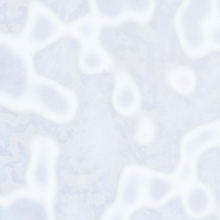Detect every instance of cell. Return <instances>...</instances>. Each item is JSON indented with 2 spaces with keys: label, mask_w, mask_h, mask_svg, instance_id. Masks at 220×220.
<instances>
[{
  "label": "cell",
  "mask_w": 220,
  "mask_h": 220,
  "mask_svg": "<svg viewBox=\"0 0 220 220\" xmlns=\"http://www.w3.org/2000/svg\"><path fill=\"white\" fill-rule=\"evenodd\" d=\"M31 1H0V32L17 36L22 32L26 25Z\"/></svg>",
  "instance_id": "3957f363"
},
{
  "label": "cell",
  "mask_w": 220,
  "mask_h": 220,
  "mask_svg": "<svg viewBox=\"0 0 220 220\" xmlns=\"http://www.w3.org/2000/svg\"><path fill=\"white\" fill-rule=\"evenodd\" d=\"M1 91L18 98L28 90L26 67L22 58L6 44H0Z\"/></svg>",
  "instance_id": "7a4b0ae2"
},
{
  "label": "cell",
  "mask_w": 220,
  "mask_h": 220,
  "mask_svg": "<svg viewBox=\"0 0 220 220\" xmlns=\"http://www.w3.org/2000/svg\"><path fill=\"white\" fill-rule=\"evenodd\" d=\"M97 8L102 14L110 17H114L120 12V3L118 1H96Z\"/></svg>",
  "instance_id": "7c38bea8"
},
{
  "label": "cell",
  "mask_w": 220,
  "mask_h": 220,
  "mask_svg": "<svg viewBox=\"0 0 220 220\" xmlns=\"http://www.w3.org/2000/svg\"><path fill=\"white\" fill-rule=\"evenodd\" d=\"M34 91L39 100L50 109L58 113L64 111L66 100L54 87L47 85H40L35 88Z\"/></svg>",
  "instance_id": "52a82bcc"
},
{
  "label": "cell",
  "mask_w": 220,
  "mask_h": 220,
  "mask_svg": "<svg viewBox=\"0 0 220 220\" xmlns=\"http://www.w3.org/2000/svg\"><path fill=\"white\" fill-rule=\"evenodd\" d=\"M119 85L114 98L116 108L121 114L129 115L135 113L139 106V94L134 84L129 77H125Z\"/></svg>",
  "instance_id": "5b68a950"
},
{
  "label": "cell",
  "mask_w": 220,
  "mask_h": 220,
  "mask_svg": "<svg viewBox=\"0 0 220 220\" xmlns=\"http://www.w3.org/2000/svg\"><path fill=\"white\" fill-rule=\"evenodd\" d=\"M153 133V125L151 120L147 118L141 119L135 133L137 141L142 144L147 143L151 139Z\"/></svg>",
  "instance_id": "30bf717a"
},
{
  "label": "cell",
  "mask_w": 220,
  "mask_h": 220,
  "mask_svg": "<svg viewBox=\"0 0 220 220\" xmlns=\"http://www.w3.org/2000/svg\"><path fill=\"white\" fill-rule=\"evenodd\" d=\"M188 204L193 212L199 213L206 209L208 199L206 192L200 189H195L189 195Z\"/></svg>",
  "instance_id": "9c48e42d"
},
{
  "label": "cell",
  "mask_w": 220,
  "mask_h": 220,
  "mask_svg": "<svg viewBox=\"0 0 220 220\" xmlns=\"http://www.w3.org/2000/svg\"><path fill=\"white\" fill-rule=\"evenodd\" d=\"M80 42L66 35L38 50L33 56L36 73L48 78L54 74L68 73L75 67L80 51Z\"/></svg>",
  "instance_id": "6da1fadb"
},
{
  "label": "cell",
  "mask_w": 220,
  "mask_h": 220,
  "mask_svg": "<svg viewBox=\"0 0 220 220\" xmlns=\"http://www.w3.org/2000/svg\"><path fill=\"white\" fill-rule=\"evenodd\" d=\"M140 181L139 177L135 176L127 181L124 192L125 201L126 204H132L135 200Z\"/></svg>",
  "instance_id": "4fadbf2b"
},
{
  "label": "cell",
  "mask_w": 220,
  "mask_h": 220,
  "mask_svg": "<svg viewBox=\"0 0 220 220\" xmlns=\"http://www.w3.org/2000/svg\"><path fill=\"white\" fill-rule=\"evenodd\" d=\"M56 28L55 24L49 18L40 16L33 25L31 33V39L35 43L42 42L54 34Z\"/></svg>",
  "instance_id": "ba28073f"
},
{
  "label": "cell",
  "mask_w": 220,
  "mask_h": 220,
  "mask_svg": "<svg viewBox=\"0 0 220 220\" xmlns=\"http://www.w3.org/2000/svg\"><path fill=\"white\" fill-rule=\"evenodd\" d=\"M81 30L82 34L84 35H88L91 31V28L88 25H84L81 27Z\"/></svg>",
  "instance_id": "9a60e30c"
},
{
  "label": "cell",
  "mask_w": 220,
  "mask_h": 220,
  "mask_svg": "<svg viewBox=\"0 0 220 220\" xmlns=\"http://www.w3.org/2000/svg\"><path fill=\"white\" fill-rule=\"evenodd\" d=\"M168 83L177 93L189 96L194 91L196 85V77L190 69L183 67L175 68L168 73Z\"/></svg>",
  "instance_id": "8992f818"
},
{
  "label": "cell",
  "mask_w": 220,
  "mask_h": 220,
  "mask_svg": "<svg viewBox=\"0 0 220 220\" xmlns=\"http://www.w3.org/2000/svg\"><path fill=\"white\" fill-rule=\"evenodd\" d=\"M171 185L168 181L162 179H157L151 183L150 193L151 197L156 201L163 198L169 192Z\"/></svg>",
  "instance_id": "8fae6325"
},
{
  "label": "cell",
  "mask_w": 220,
  "mask_h": 220,
  "mask_svg": "<svg viewBox=\"0 0 220 220\" xmlns=\"http://www.w3.org/2000/svg\"><path fill=\"white\" fill-rule=\"evenodd\" d=\"M100 62L99 55L95 53L89 54L85 59L86 65L90 67H95L97 66Z\"/></svg>",
  "instance_id": "5bb4252c"
},
{
  "label": "cell",
  "mask_w": 220,
  "mask_h": 220,
  "mask_svg": "<svg viewBox=\"0 0 220 220\" xmlns=\"http://www.w3.org/2000/svg\"><path fill=\"white\" fill-rule=\"evenodd\" d=\"M39 1L46 6L63 22L68 24L89 13L88 0H48Z\"/></svg>",
  "instance_id": "277c9868"
}]
</instances>
